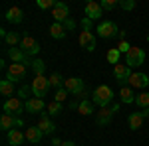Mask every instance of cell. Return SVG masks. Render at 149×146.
I'll return each mask as SVG.
<instances>
[{
	"label": "cell",
	"mask_w": 149,
	"mask_h": 146,
	"mask_svg": "<svg viewBox=\"0 0 149 146\" xmlns=\"http://www.w3.org/2000/svg\"><path fill=\"white\" fill-rule=\"evenodd\" d=\"M78 42H80V45L84 49H88V51H93V49H95V36L92 34V20H90V18H84V20H81V32H80Z\"/></svg>",
	"instance_id": "cell-1"
},
{
	"label": "cell",
	"mask_w": 149,
	"mask_h": 146,
	"mask_svg": "<svg viewBox=\"0 0 149 146\" xmlns=\"http://www.w3.org/2000/svg\"><path fill=\"white\" fill-rule=\"evenodd\" d=\"M111 99H113V91H111V87H107V85H100L92 93V103L97 105V107H102V109L107 107V103H111Z\"/></svg>",
	"instance_id": "cell-2"
},
{
	"label": "cell",
	"mask_w": 149,
	"mask_h": 146,
	"mask_svg": "<svg viewBox=\"0 0 149 146\" xmlns=\"http://www.w3.org/2000/svg\"><path fill=\"white\" fill-rule=\"evenodd\" d=\"M26 73H28L26 63H10L8 69H6V79L12 81V83H18V81H22L26 77Z\"/></svg>",
	"instance_id": "cell-3"
},
{
	"label": "cell",
	"mask_w": 149,
	"mask_h": 146,
	"mask_svg": "<svg viewBox=\"0 0 149 146\" xmlns=\"http://www.w3.org/2000/svg\"><path fill=\"white\" fill-rule=\"evenodd\" d=\"M32 93H34V97H38V99H44V95L48 93V89H50V79H46L44 75H36L34 79H32Z\"/></svg>",
	"instance_id": "cell-4"
},
{
	"label": "cell",
	"mask_w": 149,
	"mask_h": 146,
	"mask_svg": "<svg viewBox=\"0 0 149 146\" xmlns=\"http://www.w3.org/2000/svg\"><path fill=\"white\" fill-rule=\"evenodd\" d=\"M143 61H145V51L141 47L131 45V49L125 53V65L127 67H137V65H143Z\"/></svg>",
	"instance_id": "cell-5"
},
{
	"label": "cell",
	"mask_w": 149,
	"mask_h": 146,
	"mask_svg": "<svg viewBox=\"0 0 149 146\" xmlns=\"http://www.w3.org/2000/svg\"><path fill=\"white\" fill-rule=\"evenodd\" d=\"M95 32H97V36H102V38H105V40H111V38H115V36H119V28H117V24L115 22H102L97 28H95Z\"/></svg>",
	"instance_id": "cell-6"
},
{
	"label": "cell",
	"mask_w": 149,
	"mask_h": 146,
	"mask_svg": "<svg viewBox=\"0 0 149 146\" xmlns=\"http://www.w3.org/2000/svg\"><path fill=\"white\" fill-rule=\"evenodd\" d=\"M119 111V105L115 103L111 109H107V107H103L102 111H97V117H95V121H97V124L100 126H105V124L111 123V119H113V114Z\"/></svg>",
	"instance_id": "cell-7"
},
{
	"label": "cell",
	"mask_w": 149,
	"mask_h": 146,
	"mask_svg": "<svg viewBox=\"0 0 149 146\" xmlns=\"http://www.w3.org/2000/svg\"><path fill=\"white\" fill-rule=\"evenodd\" d=\"M18 126H24V121L22 119H18V117H14V114H2L0 117V128L2 130H12V128H18Z\"/></svg>",
	"instance_id": "cell-8"
},
{
	"label": "cell",
	"mask_w": 149,
	"mask_h": 146,
	"mask_svg": "<svg viewBox=\"0 0 149 146\" xmlns=\"http://www.w3.org/2000/svg\"><path fill=\"white\" fill-rule=\"evenodd\" d=\"M2 109H4V112H6V114H14V117L26 111V109H24V103H22V99H20V97H12V99H8V101L4 103V107H2Z\"/></svg>",
	"instance_id": "cell-9"
},
{
	"label": "cell",
	"mask_w": 149,
	"mask_h": 146,
	"mask_svg": "<svg viewBox=\"0 0 149 146\" xmlns=\"http://www.w3.org/2000/svg\"><path fill=\"white\" fill-rule=\"evenodd\" d=\"M20 45H22V51H24V53H26L28 57L36 56V53L40 51V44L36 42L32 36H24L22 42H20Z\"/></svg>",
	"instance_id": "cell-10"
},
{
	"label": "cell",
	"mask_w": 149,
	"mask_h": 146,
	"mask_svg": "<svg viewBox=\"0 0 149 146\" xmlns=\"http://www.w3.org/2000/svg\"><path fill=\"white\" fill-rule=\"evenodd\" d=\"M64 89L68 91L70 95H81L84 93V81L80 77H70L64 81Z\"/></svg>",
	"instance_id": "cell-11"
},
{
	"label": "cell",
	"mask_w": 149,
	"mask_h": 146,
	"mask_svg": "<svg viewBox=\"0 0 149 146\" xmlns=\"http://www.w3.org/2000/svg\"><path fill=\"white\" fill-rule=\"evenodd\" d=\"M113 75H115V81L123 87V83H127L129 77H131V67H127L123 63H117V65H113Z\"/></svg>",
	"instance_id": "cell-12"
},
{
	"label": "cell",
	"mask_w": 149,
	"mask_h": 146,
	"mask_svg": "<svg viewBox=\"0 0 149 146\" xmlns=\"http://www.w3.org/2000/svg\"><path fill=\"white\" fill-rule=\"evenodd\" d=\"M6 53L12 59V63H30V57L22 51V47H8Z\"/></svg>",
	"instance_id": "cell-13"
},
{
	"label": "cell",
	"mask_w": 149,
	"mask_h": 146,
	"mask_svg": "<svg viewBox=\"0 0 149 146\" xmlns=\"http://www.w3.org/2000/svg\"><path fill=\"white\" fill-rule=\"evenodd\" d=\"M52 16H54V20L56 22H66L68 20V16H70V8H68V4H64V2H58L56 6H54V10H52Z\"/></svg>",
	"instance_id": "cell-14"
},
{
	"label": "cell",
	"mask_w": 149,
	"mask_h": 146,
	"mask_svg": "<svg viewBox=\"0 0 149 146\" xmlns=\"http://www.w3.org/2000/svg\"><path fill=\"white\" fill-rule=\"evenodd\" d=\"M131 87H135V89H145L149 85V77L145 73H131V77L127 81Z\"/></svg>",
	"instance_id": "cell-15"
},
{
	"label": "cell",
	"mask_w": 149,
	"mask_h": 146,
	"mask_svg": "<svg viewBox=\"0 0 149 146\" xmlns=\"http://www.w3.org/2000/svg\"><path fill=\"white\" fill-rule=\"evenodd\" d=\"M44 107H48V105H44V99H38V97H30L24 103V109L28 112H42Z\"/></svg>",
	"instance_id": "cell-16"
},
{
	"label": "cell",
	"mask_w": 149,
	"mask_h": 146,
	"mask_svg": "<svg viewBox=\"0 0 149 146\" xmlns=\"http://www.w3.org/2000/svg\"><path fill=\"white\" fill-rule=\"evenodd\" d=\"M86 18H90V20H97V18H102V6H100V2H88L86 4Z\"/></svg>",
	"instance_id": "cell-17"
},
{
	"label": "cell",
	"mask_w": 149,
	"mask_h": 146,
	"mask_svg": "<svg viewBox=\"0 0 149 146\" xmlns=\"http://www.w3.org/2000/svg\"><path fill=\"white\" fill-rule=\"evenodd\" d=\"M38 128L44 132V134H52L54 130H56V124L52 123L50 119H48V112H42V117H40V123H38Z\"/></svg>",
	"instance_id": "cell-18"
},
{
	"label": "cell",
	"mask_w": 149,
	"mask_h": 146,
	"mask_svg": "<svg viewBox=\"0 0 149 146\" xmlns=\"http://www.w3.org/2000/svg\"><path fill=\"white\" fill-rule=\"evenodd\" d=\"M26 140V134H24L20 128H12L8 130V144L10 146H20Z\"/></svg>",
	"instance_id": "cell-19"
},
{
	"label": "cell",
	"mask_w": 149,
	"mask_h": 146,
	"mask_svg": "<svg viewBox=\"0 0 149 146\" xmlns=\"http://www.w3.org/2000/svg\"><path fill=\"white\" fill-rule=\"evenodd\" d=\"M24 134H26V140L32 142V144H38V142L44 138V132H42L38 126H28V130H26Z\"/></svg>",
	"instance_id": "cell-20"
},
{
	"label": "cell",
	"mask_w": 149,
	"mask_h": 146,
	"mask_svg": "<svg viewBox=\"0 0 149 146\" xmlns=\"http://www.w3.org/2000/svg\"><path fill=\"white\" fill-rule=\"evenodd\" d=\"M6 20L12 24H20L24 20V12L18 8V6H12V8H8V12H6Z\"/></svg>",
	"instance_id": "cell-21"
},
{
	"label": "cell",
	"mask_w": 149,
	"mask_h": 146,
	"mask_svg": "<svg viewBox=\"0 0 149 146\" xmlns=\"http://www.w3.org/2000/svg\"><path fill=\"white\" fill-rule=\"evenodd\" d=\"M143 121H145V114H143V112H131L129 119H127V123H129V128H131V130H139L141 124H143Z\"/></svg>",
	"instance_id": "cell-22"
},
{
	"label": "cell",
	"mask_w": 149,
	"mask_h": 146,
	"mask_svg": "<svg viewBox=\"0 0 149 146\" xmlns=\"http://www.w3.org/2000/svg\"><path fill=\"white\" fill-rule=\"evenodd\" d=\"M50 36H52V38H56V40L66 38V28H64V24L54 22L52 26H50Z\"/></svg>",
	"instance_id": "cell-23"
},
{
	"label": "cell",
	"mask_w": 149,
	"mask_h": 146,
	"mask_svg": "<svg viewBox=\"0 0 149 146\" xmlns=\"http://www.w3.org/2000/svg\"><path fill=\"white\" fill-rule=\"evenodd\" d=\"M119 97H121V103H125V105L135 103V95H133L131 87H121V89H119Z\"/></svg>",
	"instance_id": "cell-24"
},
{
	"label": "cell",
	"mask_w": 149,
	"mask_h": 146,
	"mask_svg": "<svg viewBox=\"0 0 149 146\" xmlns=\"http://www.w3.org/2000/svg\"><path fill=\"white\" fill-rule=\"evenodd\" d=\"M0 93H2L4 97L12 99V95H14V83L8 81V79H2V81H0Z\"/></svg>",
	"instance_id": "cell-25"
},
{
	"label": "cell",
	"mask_w": 149,
	"mask_h": 146,
	"mask_svg": "<svg viewBox=\"0 0 149 146\" xmlns=\"http://www.w3.org/2000/svg\"><path fill=\"white\" fill-rule=\"evenodd\" d=\"M64 81H66V79L62 77L60 73H52V77H50V87H54L56 91L64 89Z\"/></svg>",
	"instance_id": "cell-26"
},
{
	"label": "cell",
	"mask_w": 149,
	"mask_h": 146,
	"mask_svg": "<svg viewBox=\"0 0 149 146\" xmlns=\"http://www.w3.org/2000/svg\"><path fill=\"white\" fill-rule=\"evenodd\" d=\"M4 42L10 45V47H16V44H20V42H22V38L16 34V32H6V36H4Z\"/></svg>",
	"instance_id": "cell-27"
},
{
	"label": "cell",
	"mask_w": 149,
	"mask_h": 146,
	"mask_svg": "<svg viewBox=\"0 0 149 146\" xmlns=\"http://www.w3.org/2000/svg\"><path fill=\"white\" fill-rule=\"evenodd\" d=\"M135 105L139 109H149V93H139L135 95Z\"/></svg>",
	"instance_id": "cell-28"
},
{
	"label": "cell",
	"mask_w": 149,
	"mask_h": 146,
	"mask_svg": "<svg viewBox=\"0 0 149 146\" xmlns=\"http://www.w3.org/2000/svg\"><path fill=\"white\" fill-rule=\"evenodd\" d=\"M78 112L84 114V117H88V114H92L93 112V107H92V101H88V99H84L80 103V107H78Z\"/></svg>",
	"instance_id": "cell-29"
},
{
	"label": "cell",
	"mask_w": 149,
	"mask_h": 146,
	"mask_svg": "<svg viewBox=\"0 0 149 146\" xmlns=\"http://www.w3.org/2000/svg\"><path fill=\"white\" fill-rule=\"evenodd\" d=\"M46 112L50 114V117H54V114H60V112H62V103L52 101V103H50V105L46 107Z\"/></svg>",
	"instance_id": "cell-30"
},
{
	"label": "cell",
	"mask_w": 149,
	"mask_h": 146,
	"mask_svg": "<svg viewBox=\"0 0 149 146\" xmlns=\"http://www.w3.org/2000/svg\"><path fill=\"white\" fill-rule=\"evenodd\" d=\"M119 56H121V53H119L117 47L107 49V61H109V63H115V65H117V63H119Z\"/></svg>",
	"instance_id": "cell-31"
},
{
	"label": "cell",
	"mask_w": 149,
	"mask_h": 146,
	"mask_svg": "<svg viewBox=\"0 0 149 146\" xmlns=\"http://www.w3.org/2000/svg\"><path fill=\"white\" fill-rule=\"evenodd\" d=\"M32 69H34L36 75H44V69H46L44 59H34V61H32Z\"/></svg>",
	"instance_id": "cell-32"
},
{
	"label": "cell",
	"mask_w": 149,
	"mask_h": 146,
	"mask_svg": "<svg viewBox=\"0 0 149 146\" xmlns=\"http://www.w3.org/2000/svg\"><path fill=\"white\" fill-rule=\"evenodd\" d=\"M100 6H102V10H113V8L119 6V2L117 0H102Z\"/></svg>",
	"instance_id": "cell-33"
},
{
	"label": "cell",
	"mask_w": 149,
	"mask_h": 146,
	"mask_svg": "<svg viewBox=\"0 0 149 146\" xmlns=\"http://www.w3.org/2000/svg\"><path fill=\"white\" fill-rule=\"evenodd\" d=\"M36 4H38V8H42V10H48V8L54 10V6H56L58 2H56V0H38Z\"/></svg>",
	"instance_id": "cell-34"
},
{
	"label": "cell",
	"mask_w": 149,
	"mask_h": 146,
	"mask_svg": "<svg viewBox=\"0 0 149 146\" xmlns=\"http://www.w3.org/2000/svg\"><path fill=\"white\" fill-rule=\"evenodd\" d=\"M28 95H32V97H34V93H32V87H26V85H24V87H20V91H18V97L28 101V99H30Z\"/></svg>",
	"instance_id": "cell-35"
},
{
	"label": "cell",
	"mask_w": 149,
	"mask_h": 146,
	"mask_svg": "<svg viewBox=\"0 0 149 146\" xmlns=\"http://www.w3.org/2000/svg\"><path fill=\"white\" fill-rule=\"evenodd\" d=\"M68 91L66 89H60V91H56V95H54V101H58V103H62V101H66L68 99Z\"/></svg>",
	"instance_id": "cell-36"
},
{
	"label": "cell",
	"mask_w": 149,
	"mask_h": 146,
	"mask_svg": "<svg viewBox=\"0 0 149 146\" xmlns=\"http://www.w3.org/2000/svg\"><path fill=\"white\" fill-rule=\"evenodd\" d=\"M119 8H123V10H133V8H135V2H133V0H121V2H119Z\"/></svg>",
	"instance_id": "cell-37"
},
{
	"label": "cell",
	"mask_w": 149,
	"mask_h": 146,
	"mask_svg": "<svg viewBox=\"0 0 149 146\" xmlns=\"http://www.w3.org/2000/svg\"><path fill=\"white\" fill-rule=\"evenodd\" d=\"M117 49H119V53H127V51L131 49V45L127 44V42H119V45H117Z\"/></svg>",
	"instance_id": "cell-38"
},
{
	"label": "cell",
	"mask_w": 149,
	"mask_h": 146,
	"mask_svg": "<svg viewBox=\"0 0 149 146\" xmlns=\"http://www.w3.org/2000/svg\"><path fill=\"white\" fill-rule=\"evenodd\" d=\"M62 24H64V28H66V30H74V28H76V24L72 22L70 18H68V20H66V22H62Z\"/></svg>",
	"instance_id": "cell-39"
},
{
	"label": "cell",
	"mask_w": 149,
	"mask_h": 146,
	"mask_svg": "<svg viewBox=\"0 0 149 146\" xmlns=\"http://www.w3.org/2000/svg\"><path fill=\"white\" fill-rule=\"evenodd\" d=\"M52 146H62V140H60V138H54V140H52Z\"/></svg>",
	"instance_id": "cell-40"
},
{
	"label": "cell",
	"mask_w": 149,
	"mask_h": 146,
	"mask_svg": "<svg viewBox=\"0 0 149 146\" xmlns=\"http://www.w3.org/2000/svg\"><path fill=\"white\" fill-rule=\"evenodd\" d=\"M62 146H76V142H70V140H66V142H62Z\"/></svg>",
	"instance_id": "cell-41"
},
{
	"label": "cell",
	"mask_w": 149,
	"mask_h": 146,
	"mask_svg": "<svg viewBox=\"0 0 149 146\" xmlns=\"http://www.w3.org/2000/svg\"><path fill=\"white\" fill-rule=\"evenodd\" d=\"M147 42H149V34H147Z\"/></svg>",
	"instance_id": "cell-42"
}]
</instances>
